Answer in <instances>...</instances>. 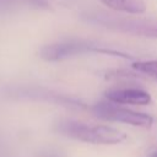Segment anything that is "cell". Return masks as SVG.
I'll return each mask as SVG.
<instances>
[{
    "label": "cell",
    "instance_id": "obj_1",
    "mask_svg": "<svg viewBox=\"0 0 157 157\" xmlns=\"http://www.w3.org/2000/svg\"><path fill=\"white\" fill-rule=\"evenodd\" d=\"M56 128L66 136L98 145H115L126 139L123 131L107 125H88L75 120H64Z\"/></svg>",
    "mask_w": 157,
    "mask_h": 157
},
{
    "label": "cell",
    "instance_id": "obj_4",
    "mask_svg": "<svg viewBox=\"0 0 157 157\" xmlns=\"http://www.w3.org/2000/svg\"><path fill=\"white\" fill-rule=\"evenodd\" d=\"M93 113L98 118L104 120L119 121V123L140 126V128H150L153 124V118L146 113L125 109L108 102L97 103L93 107Z\"/></svg>",
    "mask_w": 157,
    "mask_h": 157
},
{
    "label": "cell",
    "instance_id": "obj_7",
    "mask_svg": "<svg viewBox=\"0 0 157 157\" xmlns=\"http://www.w3.org/2000/svg\"><path fill=\"white\" fill-rule=\"evenodd\" d=\"M0 6H26L32 9H49L48 0H0Z\"/></svg>",
    "mask_w": 157,
    "mask_h": 157
},
{
    "label": "cell",
    "instance_id": "obj_5",
    "mask_svg": "<svg viewBox=\"0 0 157 157\" xmlns=\"http://www.w3.org/2000/svg\"><path fill=\"white\" fill-rule=\"evenodd\" d=\"M105 98L118 104L146 105L151 102L150 93L140 88H112L105 92Z\"/></svg>",
    "mask_w": 157,
    "mask_h": 157
},
{
    "label": "cell",
    "instance_id": "obj_2",
    "mask_svg": "<svg viewBox=\"0 0 157 157\" xmlns=\"http://www.w3.org/2000/svg\"><path fill=\"white\" fill-rule=\"evenodd\" d=\"M82 17L90 23H94L108 29H114L135 36L157 38V20L124 17L105 12H90L83 15Z\"/></svg>",
    "mask_w": 157,
    "mask_h": 157
},
{
    "label": "cell",
    "instance_id": "obj_8",
    "mask_svg": "<svg viewBox=\"0 0 157 157\" xmlns=\"http://www.w3.org/2000/svg\"><path fill=\"white\" fill-rule=\"evenodd\" d=\"M131 66L145 75L157 77V60H139L134 61Z\"/></svg>",
    "mask_w": 157,
    "mask_h": 157
},
{
    "label": "cell",
    "instance_id": "obj_6",
    "mask_svg": "<svg viewBox=\"0 0 157 157\" xmlns=\"http://www.w3.org/2000/svg\"><path fill=\"white\" fill-rule=\"evenodd\" d=\"M99 1L112 10L126 12L130 15H140L146 11V4L144 2V0H99Z\"/></svg>",
    "mask_w": 157,
    "mask_h": 157
},
{
    "label": "cell",
    "instance_id": "obj_9",
    "mask_svg": "<svg viewBox=\"0 0 157 157\" xmlns=\"http://www.w3.org/2000/svg\"><path fill=\"white\" fill-rule=\"evenodd\" d=\"M150 157H157V151H156V152H153V153H151V155H150Z\"/></svg>",
    "mask_w": 157,
    "mask_h": 157
},
{
    "label": "cell",
    "instance_id": "obj_3",
    "mask_svg": "<svg viewBox=\"0 0 157 157\" xmlns=\"http://www.w3.org/2000/svg\"><path fill=\"white\" fill-rule=\"evenodd\" d=\"M88 52H103V53L123 55L121 53L98 48L92 42H86L81 39H66V40H60V42L47 44L40 49L39 55L43 60H47V61H59V60H64L74 55H78V54L88 53Z\"/></svg>",
    "mask_w": 157,
    "mask_h": 157
}]
</instances>
